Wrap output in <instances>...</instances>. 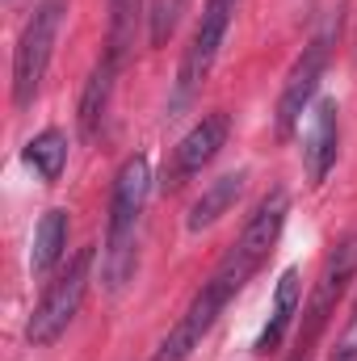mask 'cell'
I'll return each mask as SVG.
<instances>
[{
	"instance_id": "cell-1",
	"label": "cell",
	"mask_w": 357,
	"mask_h": 361,
	"mask_svg": "<svg viewBox=\"0 0 357 361\" xmlns=\"http://www.w3.org/2000/svg\"><path fill=\"white\" fill-rule=\"evenodd\" d=\"M152 193V164L147 156H126L114 189H109V223H105V244H101V277L105 290L118 294L139 265V223L143 206Z\"/></svg>"
},
{
	"instance_id": "cell-2",
	"label": "cell",
	"mask_w": 357,
	"mask_h": 361,
	"mask_svg": "<svg viewBox=\"0 0 357 361\" xmlns=\"http://www.w3.org/2000/svg\"><path fill=\"white\" fill-rule=\"evenodd\" d=\"M92 265H97V248H80L63 273L42 290V298H38V307H34V315H30V324H25V341L34 345V349H42V345H55L63 332H68V324L80 315V302H85V294H89V281H92Z\"/></svg>"
},
{
	"instance_id": "cell-3",
	"label": "cell",
	"mask_w": 357,
	"mask_h": 361,
	"mask_svg": "<svg viewBox=\"0 0 357 361\" xmlns=\"http://www.w3.org/2000/svg\"><path fill=\"white\" fill-rule=\"evenodd\" d=\"M63 13H68L63 0H38L30 21H25V30H21V38H17V47H13V105L17 109L34 105V97L42 89V80H47Z\"/></svg>"
},
{
	"instance_id": "cell-4",
	"label": "cell",
	"mask_w": 357,
	"mask_h": 361,
	"mask_svg": "<svg viewBox=\"0 0 357 361\" xmlns=\"http://www.w3.org/2000/svg\"><path fill=\"white\" fill-rule=\"evenodd\" d=\"M286 214H290V197H286V189H269L265 197L257 202V210L248 214L240 240H236L231 252L219 261V273H223L236 290H244V281L261 269V265L269 261V252L277 248L282 227H286Z\"/></svg>"
},
{
	"instance_id": "cell-5",
	"label": "cell",
	"mask_w": 357,
	"mask_h": 361,
	"mask_svg": "<svg viewBox=\"0 0 357 361\" xmlns=\"http://www.w3.org/2000/svg\"><path fill=\"white\" fill-rule=\"evenodd\" d=\"M236 8H240V0H206V4H202L198 30H193V38H189L185 55H181V68H177L173 109L189 105L193 92L206 85V76H210V68H214V59H219V51H223V42H227V30H231V21H236Z\"/></svg>"
},
{
	"instance_id": "cell-6",
	"label": "cell",
	"mask_w": 357,
	"mask_h": 361,
	"mask_svg": "<svg viewBox=\"0 0 357 361\" xmlns=\"http://www.w3.org/2000/svg\"><path fill=\"white\" fill-rule=\"evenodd\" d=\"M240 290L223 277V273L214 269L210 273V281H202V290L189 298V307H185V315H181L177 324L169 328V336L156 345V353L152 361H185L202 341H206V332L219 324V315H223V307L236 298Z\"/></svg>"
},
{
	"instance_id": "cell-7",
	"label": "cell",
	"mask_w": 357,
	"mask_h": 361,
	"mask_svg": "<svg viewBox=\"0 0 357 361\" xmlns=\"http://www.w3.org/2000/svg\"><path fill=\"white\" fill-rule=\"evenodd\" d=\"M357 277V231H349L345 240H337V248L324 257V269H320V281L311 290V302H307V324H303V336H298V349H311L315 336L324 332V324L332 319L337 302L345 298L349 281Z\"/></svg>"
},
{
	"instance_id": "cell-8",
	"label": "cell",
	"mask_w": 357,
	"mask_h": 361,
	"mask_svg": "<svg viewBox=\"0 0 357 361\" xmlns=\"http://www.w3.org/2000/svg\"><path fill=\"white\" fill-rule=\"evenodd\" d=\"M328 59H332V30L315 34L303 47V55L294 59V68H290V76L282 85V97H277V135H290L303 122V114L315 105L320 80L328 72Z\"/></svg>"
},
{
	"instance_id": "cell-9",
	"label": "cell",
	"mask_w": 357,
	"mask_h": 361,
	"mask_svg": "<svg viewBox=\"0 0 357 361\" xmlns=\"http://www.w3.org/2000/svg\"><path fill=\"white\" fill-rule=\"evenodd\" d=\"M227 130H231V118L223 114V109H214V114H202L185 135H181V143L173 147V169H169V185L177 189L185 185L189 177H198L219 152H223V143H227Z\"/></svg>"
},
{
	"instance_id": "cell-10",
	"label": "cell",
	"mask_w": 357,
	"mask_h": 361,
	"mask_svg": "<svg viewBox=\"0 0 357 361\" xmlns=\"http://www.w3.org/2000/svg\"><path fill=\"white\" fill-rule=\"evenodd\" d=\"M341 152V109L332 97H320L307 109V126H303V169L311 185H324V177L332 173Z\"/></svg>"
},
{
	"instance_id": "cell-11",
	"label": "cell",
	"mask_w": 357,
	"mask_h": 361,
	"mask_svg": "<svg viewBox=\"0 0 357 361\" xmlns=\"http://www.w3.org/2000/svg\"><path fill=\"white\" fill-rule=\"evenodd\" d=\"M298 307H303V273H298V265H286L282 277H277V286H273L269 319H265V328H261V336H257V353H261V357H269V353L282 349V341H286V332H290Z\"/></svg>"
},
{
	"instance_id": "cell-12",
	"label": "cell",
	"mask_w": 357,
	"mask_h": 361,
	"mask_svg": "<svg viewBox=\"0 0 357 361\" xmlns=\"http://www.w3.org/2000/svg\"><path fill=\"white\" fill-rule=\"evenodd\" d=\"M114 76H118V63H109L105 55L92 63L89 80L80 89V105H76V126L85 139H97L101 122H105V109H109V97H114Z\"/></svg>"
},
{
	"instance_id": "cell-13",
	"label": "cell",
	"mask_w": 357,
	"mask_h": 361,
	"mask_svg": "<svg viewBox=\"0 0 357 361\" xmlns=\"http://www.w3.org/2000/svg\"><path fill=\"white\" fill-rule=\"evenodd\" d=\"M244 180L248 173L240 169V173H223V177H214L206 189H202V197L189 206V219H185V227L189 231H206V227H214L236 202H240V193H244Z\"/></svg>"
},
{
	"instance_id": "cell-14",
	"label": "cell",
	"mask_w": 357,
	"mask_h": 361,
	"mask_svg": "<svg viewBox=\"0 0 357 361\" xmlns=\"http://www.w3.org/2000/svg\"><path fill=\"white\" fill-rule=\"evenodd\" d=\"M68 231H72V223H68V210H59V206H51L38 219L34 248H30V273L34 277H47V273L68 257Z\"/></svg>"
},
{
	"instance_id": "cell-15",
	"label": "cell",
	"mask_w": 357,
	"mask_h": 361,
	"mask_svg": "<svg viewBox=\"0 0 357 361\" xmlns=\"http://www.w3.org/2000/svg\"><path fill=\"white\" fill-rule=\"evenodd\" d=\"M139 21H143V0H109V30H105V59L109 63H126L135 38H139Z\"/></svg>"
},
{
	"instance_id": "cell-16",
	"label": "cell",
	"mask_w": 357,
	"mask_h": 361,
	"mask_svg": "<svg viewBox=\"0 0 357 361\" xmlns=\"http://www.w3.org/2000/svg\"><path fill=\"white\" fill-rule=\"evenodd\" d=\"M21 160H25L38 177L47 180V185H55V180L63 177V169H68V135H63V130H55V126L38 130V135L25 143Z\"/></svg>"
},
{
	"instance_id": "cell-17",
	"label": "cell",
	"mask_w": 357,
	"mask_h": 361,
	"mask_svg": "<svg viewBox=\"0 0 357 361\" xmlns=\"http://www.w3.org/2000/svg\"><path fill=\"white\" fill-rule=\"evenodd\" d=\"M181 13H185V0H152V13H147V21H152V30H147L152 47H164L173 38Z\"/></svg>"
},
{
	"instance_id": "cell-18",
	"label": "cell",
	"mask_w": 357,
	"mask_h": 361,
	"mask_svg": "<svg viewBox=\"0 0 357 361\" xmlns=\"http://www.w3.org/2000/svg\"><path fill=\"white\" fill-rule=\"evenodd\" d=\"M328 361H357V298H353V307H349V319H345V328H341Z\"/></svg>"
},
{
	"instance_id": "cell-19",
	"label": "cell",
	"mask_w": 357,
	"mask_h": 361,
	"mask_svg": "<svg viewBox=\"0 0 357 361\" xmlns=\"http://www.w3.org/2000/svg\"><path fill=\"white\" fill-rule=\"evenodd\" d=\"M290 361H311V349H294V353H290Z\"/></svg>"
}]
</instances>
